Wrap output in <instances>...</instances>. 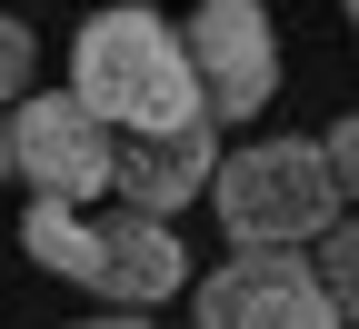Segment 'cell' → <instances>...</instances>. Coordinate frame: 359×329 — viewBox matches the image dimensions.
<instances>
[{
  "mask_svg": "<svg viewBox=\"0 0 359 329\" xmlns=\"http://www.w3.org/2000/svg\"><path fill=\"white\" fill-rule=\"evenodd\" d=\"M70 100L100 110L110 130H170L200 110V80L180 60V30L140 0H110V11H90L80 40H70Z\"/></svg>",
  "mask_w": 359,
  "mask_h": 329,
  "instance_id": "1",
  "label": "cell"
},
{
  "mask_svg": "<svg viewBox=\"0 0 359 329\" xmlns=\"http://www.w3.org/2000/svg\"><path fill=\"white\" fill-rule=\"evenodd\" d=\"M210 200L230 240H309L330 210H349V190L330 180L320 140H250V150H219Z\"/></svg>",
  "mask_w": 359,
  "mask_h": 329,
  "instance_id": "2",
  "label": "cell"
},
{
  "mask_svg": "<svg viewBox=\"0 0 359 329\" xmlns=\"http://www.w3.org/2000/svg\"><path fill=\"white\" fill-rule=\"evenodd\" d=\"M30 70H40V40H30L20 20H0V110H11L20 90H30Z\"/></svg>",
  "mask_w": 359,
  "mask_h": 329,
  "instance_id": "10",
  "label": "cell"
},
{
  "mask_svg": "<svg viewBox=\"0 0 359 329\" xmlns=\"http://www.w3.org/2000/svg\"><path fill=\"white\" fill-rule=\"evenodd\" d=\"M0 150H11V180H30V190H50V200H100L120 130H110L100 110H80L70 90H20Z\"/></svg>",
  "mask_w": 359,
  "mask_h": 329,
  "instance_id": "4",
  "label": "cell"
},
{
  "mask_svg": "<svg viewBox=\"0 0 359 329\" xmlns=\"http://www.w3.org/2000/svg\"><path fill=\"white\" fill-rule=\"evenodd\" d=\"M20 250H30L40 269H60V279H80V269H90V220H80V200H50V190H30V220H20Z\"/></svg>",
  "mask_w": 359,
  "mask_h": 329,
  "instance_id": "8",
  "label": "cell"
},
{
  "mask_svg": "<svg viewBox=\"0 0 359 329\" xmlns=\"http://www.w3.org/2000/svg\"><path fill=\"white\" fill-rule=\"evenodd\" d=\"M309 240H320V269H309V279H320V290H330V309L349 319V240H359V229H349V220L330 210L320 229H309Z\"/></svg>",
  "mask_w": 359,
  "mask_h": 329,
  "instance_id": "9",
  "label": "cell"
},
{
  "mask_svg": "<svg viewBox=\"0 0 359 329\" xmlns=\"http://www.w3.org/2000/svg\"><path fill=\"white\" fill-rule=\"evenodd\" d=\"M200 319H219V329H280V319L290 329H339V309H330L320 279H309L299 240H240L200 279Z\"/></svg>",
  "mask_w": 359,
  "mask_h": 329,
  "instance_id": "5",
  "label": "cell"
},
{
  "mask_svg": "<svg viewBox=\"0 0 359 329\" xmlns=\"http://www.w3.org/2000/svg\"><path fill=\"white\" fill-rule=\"evenodd\" d=\"M80 290L100 300V309H160V300H180V290H190V250H180L170 210L120 200L110 220H90V269H80Z\"/></svg>",
  "mask_w": 359,
  "mask_h": 329,
  "instance_id": "6",
  "label": "cell"
},
{
  "mask_svg": "<svg viewBox=\"0 0 359 329\" xmlns=\"http://www.w3.org/2000/svg\"><path fill=\"white\" fill-rule=\"evenodd\" d=\"M210 170H219V120L190 110V120H170V130H120L110 190L140 200V210H190V200L210 190Z\"/></svg>",
  "mask_w": 359,
  "mask_h": 329,
  "instance_id": "7",
  "label": "cell"
},
{
  "mask_svg": "<svg viewBox=\"0 0 359 329\" xmlns=\"http://www.w3.org/2000/svg\"><path fill=\"white\" fill-rule=\"evenodd\" d=\"M349 150H359V130H349V120H330V140H320V160H330V180H339V190L359 180V160H349Z\"/></svg>",
  "mask_w": 359,
  "mask_h": 329,
  "instance_id": "11",
  "label": "cell"
},
{
  "mask_svg": "<svg viewBox=\"0 0 359 329\" xmlns=\"http://www.w3.org/2000/svg\"><path fill=\"white\" fill-rule=\"evenodd\" d=\"M0 180H11V150H0Z\"/></svg>",
  "mask_w": 359,
  "mask_h": 329,
  "instance_id": "12",
  "label": "cell"
},
{
  "mask_svg": "<svg viewBox=\"0 0 359 329\" xmlns=\"http://www.w3.org/2000/svg\"><path fill=\"white\" fill-rule=\"evenodd\" d=\"M180 60L200 80V110L219 130H240L269 110V90H280V40H269V0H200L190 20H180Z\"/></svg>",
  "mask_w": 359,
  "mask_h": 329,
  "instance_id": "3",
  "label": "cell"
}]
</instances>
